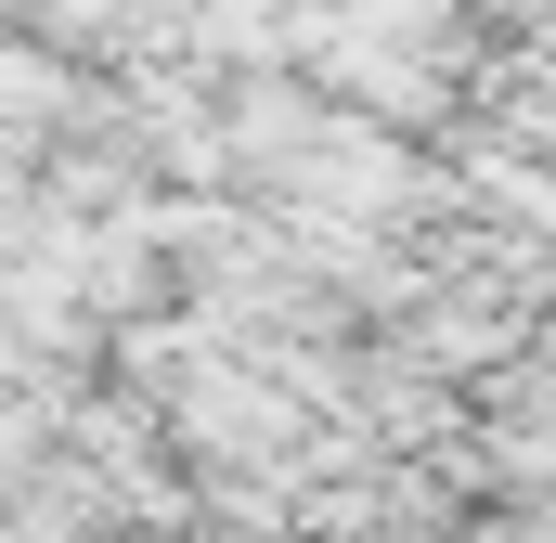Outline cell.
Listing matches in <instances>:
<instances>
[{
    "mask_svg": "<svg viewBox=\"0 0 556 543\" xmlns=\"http://www.w3.org/2000/svg\"><path fill=\"white\" fill-rule=\"evenodd\" d=\"M52 104H65V65H52L39 39H13V26H0V130H39Z\"/></svg>",
    "mask_w": 556,
    "mask_h": 543,
    "instance_id": "obj_1",
    "label": "cell"
}]
</instances>
